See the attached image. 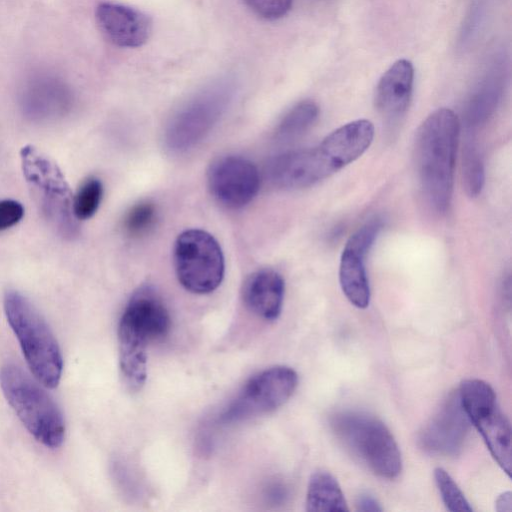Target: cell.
I'll return each instance as SVG.
<instances>
[{
    "label": "cell",
    "mask_w": 512,
    "mask_h": 512,
    "mask_svg": "<svg viewBox=\"0 0 512 512\" xmlns=\"http://www.w3.org/2000/svg\"><path fill=\"white\" fill-rule=\"evenodd\" d=\"M309 512L348 511L347 502L337 480L327 471L312 474L306 495Z\"/></svg>",
    "instance_id": "19"
},
{
    "label": "cell",
    "mask_w": 512,
    "mask_h": 512,
    "mask_svg": "<svg viewBox=\"0 0 512 512\" xmlns=\"http://www.w3.org/2000/svg\"><path fill=\"white\" fill-rule=\"evenodd\" d=\"M356 509L362 512H378L382 511V507L378 500L369 493H361L356 499Z\"/></svg>",
    "instance_id": "28"
},
{
    "label": "cell",
    "mask_w": 512,
    "mask_h": 512,
    "mask_svg": "<svg viewBox=\"0 0 512 512\" xmlns=\"http://www.w3.org/2000/svg\"><path fill=\"white\" fill-rule=\"evenodd\" d=\"M103 196V185L95 177L86 179L73 196V212L78 220L92 217L99 208Z\"/></svg>",
    "instance_id": "22"
},
{
    "label": "cell",
    "mask_w": 512,
    "mask_h": 512,
    "mask_svg": "<svg viewBox=\"0 0 512 512\" xmlns=\"http://www.w3.org/2000/svg\"><path fill=\"white\" fill-rule=\"evenodd\" d=\"M2 392L29 433L46 447L56 448L64 439L63 415L53 398L16 364L0 370Z\"/></svg>",
    "instance_id": "4"
},
{
    "label": "cell",
    "mask_w": 512,
    "mask_h": 512,
    "mask_svg": "<svg viewBox=\"0 0 512 512\" xmlns=\"http://www.w3.org/2000/svg\"><path fill=\"white\" fill-rule=\"evenodd\" d=\"M330 427L344 447L375 475L385 479L399 476L401 453L381 420L366 412L344 410L330 417Z\"/></svg>",
    "instance_id": "3"
},
{
    "label": "cell",
    "mask_w": 512,
    "mask_h": 512,
    "mask_svg": "<svg viewBox=\"0 0 512 512\" xmlns=\"http://www.w3.org/2000/svg\"><path fill=\"white\" fill-rule=\"evenodd\" d=\"M414 68L410 61L399 59L381 76L375 91L377 111L389 120L403 116L412 97Z\"/></svg>",
    "instance_id": "14"
},
{
    "label": "cell",
    "mask_w": 512,
    "mask_h": 512,
    "mask_svg": "<svg viewBox=\"0 0 512 512\" xmlns=\"http://www.w3.org/2000/svg\"><path fill=\"white\" fill-rule=\"evenodd\" d=\"M70 104V93L54 78H38L29 84L23 96L24 110L32 117L49 118L63 113Z\"/></svg>",
    "instance_id": "17"
},
{
    "label": "cell",
    "mask_w": 512,
    "mask_h": 512,
    "mask_svg": "<svg viewBox=\"0 0 512 512\" xmlns=\"http://www.w3.org/2000/svg\"><path fill=\"white\" fill-rule=\"evenodd\" d=\"M364 257L344 248L339 266V282L349 302L365 309L370 302V287Z\"/></svg>",
    "instance_id": "18"
},
{
    "label": "cell",
    "mask_w": 512,
    "mask_h": 512,
    "mask_svg": "<svg viewBox=\"0 0 512 512\" xmlns=\"http://www.w3.org/2000/svg\"><path fill=\"white\" fill-rule=\"evenodd\" d=\"M512 509V494L506 491L499 495L496 500V510L499 512H510Z\"/></svg>",
    "instance_id": "29"
},
{
    "label": "cell",
    "mask_w": 512,
    "mask_h": 512,
    "mask_svg": "<svg viewBox=\"0 0 512 512\" xmlns=\"http://www.w3.org/2000/svg\"><path fill=\"white\" fill-rule=\"evenodd\" d=\"M229 99V87L215 86L190 101L168 124L165 133L168 148L183 152L201 141L221 117Z\"/></svg>",
    "instance_id": "9"
},
{
    "label": "cell",
    "mask_w": 512,
    "mask_h": 512,
    "mask_svg": "<svg viewBox=\"0 0 512 512\" xmlns=\"http://www.w3.org/2000/svg\"><path fill=\"white\" fill-rule=\"evenodd\" d=\"M462 175L466 193L477 197L484 186L485 170L483 159L472 132H467L462 152Z\"/></svg>",
    "instance_id": "21"
},
{
    "label": "cell",
    "mask_w": 512,
    "mask_h": 512,
    "mask_svg": "<svg viewBox=\"0 0 512 512\" xmlns=\"http://www.w3.org/2000/svg\"><path fill=\"white\" fill-rule=\"evenodd\" d=\"M470 424L458 393H453L422 428L418 435V444L430 454L457 455L469 435Z\"/></svg>",
    "instance_id": "11"
},
{
    "label": "cell",
    "mask_w": 512,
    "mask_h": 512,
    "mask_svg": "<svg viewBox=\"0 0 512 512\" xmlns=\"http://www.w3.org/2000/svg\"><path fill=\"white\" fill-rule=\"evenodd\" d=\"M434 479L443 503L451 512H471L473 508L456 482L443 468L434 470Z\"/></svg>",
    "instance_id": "23"
},
{
    "label": "cell",
    "mask_w": 512,
    "mask_h": 512,
    "mask_svg": "<svg viewBox=\"0 0 512 512\" xmlns=\"http://www.w3.org/2000/svg\"><path fill=\"white\" fill-rule=\"evenodd\" d=\"M460 123L448 108L432 112L420 125L415 141L419 183L429 205L439 213L449 208Z\"/></svg>",
    "instance_id": "1"
},
{
    "label": "cell",
    "mask_w": 512,
    "mask_h": 512,
    "mask_svg": "<svg viewBox=\"0 0 512 512\" xmlns=\"http://www.w3.org/2000/svg\"><path fill=\"white\" fill-rule=\"evenodd\" d=\"M297 384L298 375L288 366L265 369L246 383L223 420L239 421L270 413L288 401Z\"/></svg>",
    "instance_id": "8"
},
{
    "label": "cell",
    "mask_w": 512,
    "mask_h": 512,
    "mask_svg": "<svg viewBox=\"0 0 512 512\" xmlns=\"http://www.w3.org/2000/svg\"><path fill=\"white\" fill-rule=\"evenodd\" d=\"M470 423L481 434L492 457L511 476V425L502 411L493 388L480 379H466L458 392Z\"/></svg>",
    "instance_id": "6"
},
{
    "label": "cell",
    "mask_w": 512,
    "mask_h": 512,
    "mask_svg": "<svg viewBox=\"0 0 512 512\" xmlns=\"http://www.w3.org/2000/svg\"><path fill=\"white\" fill-rule=\"evenodd\" d=\"M319 107L312 100H303L292 107L280 120L275 138L288 142L303 135L317 120Z\"/></svg>",
    "instance_id": "20"
},
{
    "label": "cell",
    "mask_w": 512,
    "mask_h": 512,
    "mask_svg": "<svg viewBox=\"0 0 512 512\" xmlns=\"http://www.w3.org/2000/svg\"><path fill=\"white\" fill-rule=\"evenodd\" d=\"M120 321L147 342L162 339L171 324L166 306L150 287H143L132 296Z\"/></svg>",
    "instance_id": "13"
},
{
    "label": "cell",
    "mask_w": 512,
    "mask_h": 512,
    "mask_svg": "<svg viewBox=\"0 0 512 512\" xmlns=\"http://www.w3.org/2000/svg\"><path fill=\"white\" fill-rule=\"evenodd\" d=\"M382 226V220L378 217L369 220L350 236L344 248L366 258Z\"/></svg>",
    "instance_id": "25"
},
{
    "label": "cell",
    "mask_w": 512,
    "mask_h": 512,
    "mask_svg": "<svg viewBox=\"0 0 512 512\" xmlns=\"http://www.w3.org/2000/svg\"><path fill=\"white\" fill-rule=\"evenodd\" d=\"M156 207L149 201L135 204L124 218V229L130 236H141L147 233L155 224Z\"/></svg>",
    "instance_id": "24"
},
{
    "label": "cell",
    "mask_w": 512,
    "mask_h": 512,
    "mask_svg": "<svg viewBox=\"0 0 512 512\" xmlns=\"http://www.w3.org/2000/svg\"><path fill=\"white\" fill-rule=\"evenodd\" d=\"M20 159L23 175L45 219L61 236L75 237L78 219L73 212V195L59 167L32 145L21 149Z\"/></svg>",
    "instance_id": "5"
},
{
    "label": "cell",
    "mask_w": 512,
    "mask_h": 512,
    "mask_svg": "<svg viewBox=\"0 0 512 512\" xmlns=\"http://www.w3.org/2000/svg\"><path fill=\"white\" fill-rule=\"evenodd\" d=\"M174 266L180 284L195 294H208L217 289L225 271L219 243L200 229L185 230L177 237Z\"/></svg>",
    "instance_id": "7"
},
{
    "label": "cell",
    "mask_w": 512,
    "mask_h": 512,
    "mask_svg": "<svg viewBox=\"0 0 512 512\" xmlns=\"http://www.w3.org/2000/svg\"><path fill=\"white\" fill-rule=\"evenodd\" d=\"M95 18L105 38L119 47L142 46L151 33L150 18L124 5L103 2L97 6Z\"/></svg>",
    "instance_id": "12"
},
{
    "label": "cell",
    "mask_w": 512,
    "mask_h": 512,
    "mask_svg": "<svg viewBox=\"0 0 512 512\" xmlns=\"http://www.w3.org/2000/svg\"><path fill=\"white\" fill-rule=\"evenodd\" d=\"M24 215V208L16 200H0V231L17 224Z\"/></svg>",
    "instance_id": "27"
},
{
    "label": "cell",
    "mask_w": 512,
    "mask_h": 512,
    "mask_svg": "<svg viewBox=\"0 0 512 512\" xmlns=\"http://www.w3.org/2000/svg\"><path fill=\"white\" fill-rule=\"evenodd\" d=\"M208 188L223 206L238 209L249 204L257 195L260 176L256 166L238 155H226L214 160L207 172Z\"/></svg>",
    "instance_id": "10"
},
{
    "label": "cell",
    "mask_w": 512,
    "mask_h": 512,
    "mask_svg": "<svg viewBox=\"0 0 512 512\" xmlns=\"http://www.w3.org/2000/svg\"><path fill=\"white\" fill-rule=\"evenodd\" d=\"M246 4L260 17L276 20L290 10L292 0H244Z\"/></svg>",
    "instance_id": "26"
},
{
    "label": "cell",
    "mask_w": 512,
    "mask_h": 512,
    "mask_svg": "<svg viewBox=\"0 0 512 512\" xmlns=\"http://www.w3.org/2000/svg\"><path fill=\"white\" fill-rule=\"evenodd\" d=\"M147 341L123 322H119V364L124 382L134 391L145 383L147 376Z\"/></svg>",
    "instance_id": "16"
},
{
    "label": "cell",
    "mask_w": 512,
    "mask_h": 512,
    "mask_svg": "<svg viewBox=\"0 0 512 512\" xmlns=\"http://www.w3.org/2000/svg\"><path fill=\"white\" fill-rule=\"evenodd\" d=\"M4 311L35 379L47 388H55L61 379L63 358L47 322L33 304L15 290L5 293Z\"/></svg>",
    "instance_id": "2"
},
{
    "label": "cell",
    "mask_w": 512,
    "mask_h": 512,
    "mask_svg": "<svg viewBox=\"0 0 512 512\" xmlns=\"http://www.w3.org/2000/svg\"><path fill=\"white\" fill-rule=\"evenodd\" d=\"M285 293L283 277L273 269L250 274L242 288L246 307L257 316L272 321L281 313Z\"/></svg>",
    "instance_id": "15"
}]
</instances>
